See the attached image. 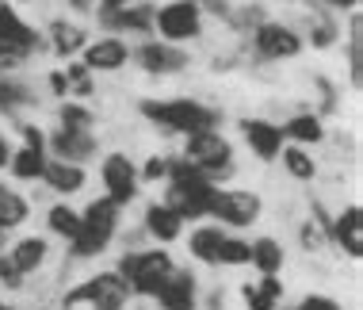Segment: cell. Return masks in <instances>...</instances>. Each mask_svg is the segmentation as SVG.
<instances>
[{"mask_svg": "<svg viewBox=\"0 0 363 310\" xmlns=\"http://www.w3.org/2000/svg\"><path fill=\"white\" fill-rule=\"evenodd\" d=\"M119 211H123V207H115L107 196H104V199H92V203L81 211V230H77V238L69 241L77 260L96 257V253H104V249L111 245L115 230H119Z\"/></svg>", "mask_w": 363, "mask_h": 310, "instance_id": "cell-3", "label": "cell"}, {"mask_svg": "<svg viewBox=\"0 0 363 310\" xmlns=\"http://www.w3.org/2000/svg\"><path fill=\"white\" fill-rule=\"evenodd\" d=\"M222 241H225V230L222 226H199V230H191L188 249H191L195 260H203V265H218Z\"/></svg>", "mask_w": 363, "mask_h": 310, "instance_id": "cell-24", "label": "cell"}, {"mask_svg": "<svg viewBox=\"0 0 363 310\" xmlns=\"http://www.w3.org/2000/svg\"><path fill=\"white\" fill-rule=\"evenodd\" d=\"M180 230H184V218L176 215L172 207H164V203H150V207H145V234L157 238L161 245L176 241V238H180Z\"/></svg>", "mask_w": 363, "mask_h": 310, "instance_id": "cell-18", "label": "cell"}, {"mask_svg": "<svg viewBox=\"0 0 363 310\" xmlns=\"http://www.w3.org/2000/svg\"><path fill=\"white\" fill-rule=\"evenodd\" d=\"M161 310H195L199 306V284L188 268H172V276L161 284V292L153 295Z\"/></svg>", "mask_w": 363, "mask_h": 310, "instance_id": "cell-13", "label": "cell"}, {"mask_svg": "<svg viewBox=\"0 0 363 310\" xmlns=\"http://www.w3.org/2000/svg\"><path fill=\"white\" fill-rule=\"evenodd\" d=\"M19 65V57L12 54V50H4V46H0V77H8Z\"/></svg>", "mask_w": 363, "mask_h": 310, "instance_id": "cell-43", "label": "cell"}, {"mask_svg": "<svg viewBox=\"0 0 363 310\" xmlns=\"http://www.w3.org/2000/svg\"><path fill=\"white\" fill-rule=\"evenodd\" d=\"M126 4H130V0H100V8H96V16H100V27H107V23H111V19L119 16Z\"/></svg>", "mask_w": 363, "mask_h": 310, "instance_id": "cell-39", "label": "cell"}, {"mask_svg": "<svg viewBox=\"0 0 363 310\" xmlns=\"http://www.w3.org/2000/svg\"><path fill=\"white\" fill-rule=\"evenodd\" d=\"M0 310H12V306H8V303H0Z\"/></svg>", "mask_w": 363, "mask_h": 310, "instance_id": "cell-49", "label": "cell"}, {"mask_svg": "<svg viewBox=\"0 0 363 310\" xmlns=\"http://www.w3.org/2000/svg\"><path fill=\"white\" fill-rule=\"evenodd\" d=\"M0 46H4V50H12L19 62H27V57L43 46V35H38L31 23H23L16 8L0 4Z\"/></svg>", "mask_w": 363, "mask_h": 310, "instance_id": "cell-11", "label": "cell"}, {"mask_svg": "<svg viewBox=\"0 0 363 310\" xmlns=\"http://www.w3.org/2000/svg\"><path fill=\"white\" fill-rule=\"evenodd\" d=\"M279 153H283V169H287L294 180H313L318 177V161H313L302 146H283Z\"/></svg>", "mask_w": 363, "mask_h": 310, "instance_id": "cell-30", "label": "cell"}, {"mask_svg": "<svg viewBox=\"0 0 363 310\" xmlns=\"http://www.w3.org/2000/svg\"><path fill=\"white\" fill-rule=\"evenodd\" d=\"M126 303H130V292L119 272H100L77 284L73 292H65L62 310H126Z\"/></svg>", "mask_w": 363, "mask_h": 310, "instance_id": "cell-6", "label": "cell"}, {"mask_svg": "<svg viewBox=\"0 0 363 310\" xmlns=\"http://www.w3.org/2000/svg\"><path fill=\"white\" fill-rule=\"evenodd\" d=\"M0 284L12 287V292H19V287H23V272H19V268H16L8 257H0Z\"/></svg>", "mask_w": 363, "mask_h": 310, "instance_id": "cell-38", "label": "cell"}, {"mask_svg": "<svg viewBox=\"0 0 363 310\" xmlns=\"http://www.w3.org/2000/svg\"><path fill=\"white\" fill-rule=\"evenodd\" d=\"M8 157H12V150H8L4 134H0V169H4V165H8Z\"/></svg>", "mask_w": 363, "mask_h": 310, "instance_id": "cell-47", "label": "cell"}, {"mask_svg": "<svg viewBox=\"0 0 363 310\" xmlns=\"http://www.w3.org/2000/svg\"><path fill=\"white\" fill-rule=\"evenodd\" d=\"M184 161L207 180H225L233 177V146L222 131H199L184 146Z\"/></svg>", "mask_w": 363, "mask_h": 310, "instance_id": "cell-5", "label": "cell"}, {"mask_svg": "<svg viewBox=\"0 0 363 310\" xmlns=\"http://www.w3.org/2000/svg\"><path fill=\"white\" fill-rule=\"evenodd\" d=\"M23 104H35L31 89H27V84H19V81L0 77V111H16V108H23Z\"/></svg>", "mask_w": 363, "mask_h": 310, "instance_id": "cell-33", "label": "cell"}, {"mask_svg": "<svg viewBox=\"0 0 363 310\" xmlns=\"http://www.w3.org/2000/svg\"><path fill=\"white\" fill-rule=\"evenodd\" d=\"M172 257L164 253V249H142V253H126L119 260V279L126 284V292L130 295H145L153 299L157 292H161V284L172 276Z\"/></svg>", "mask_w": 363, "mask_h": 310, "instance_id": "cell-4", "label": "cell"}, {"mask_svg": "<svg viewBox=\"0 0 363 310\" xmlns=\"http://www.w3.org/2000/svg\"><path fill=\"white\" fill-rule=\"evenodd\" d=\"M153 12H157V8L150 4V0H130V4H126L123 12L104 27V31H134V35H150V31H153Z\"/></svg>", "mask_w": 363, "mask_h": 310, "instance_id": "cell-19", "label": "cell"}, {"mask_svg": "<svg viewBox=\"0 0 363 310\" xmlns=\"http://www.w3.org/2000/svg\"><path fill=\"white\" fill-rule=\"evenodd\" d=\"M43 180L50 184V192L57 196H73L84 188V165H69V161H46Z\"/></svg>", "mask_w": 363, "mask_h": 310, "instance_id": "cell-20", "label": "cell"}, {"mask_svg": "<svg viewBox=\"0 0 363 310\" xmlns=\"http://www.w3.org/2000/svg\"><path fill=\"white\" fill-rule=\"evenodd\" d=\"M23 146H31V150H46V134L38 131V127H31V123H23Z\"/></svg>", "mask_w": 363, "mask_h": 310, "instance_id": "cell-41", "label": "cell"}, {"mask_svg": "<svg viewBox=\"0 0 363 310\" xmlns=\"http://www.w3.org/2000/svg\"><path fill=\"white\" fill-rule=\"evenodd\" d=\"M241 134L249 142V150L257 153L260 161H276L283 150V131L268 119H241Z\"/></svg>", "mask_w": 363, "mask_h": 310, "instance_id": "cell-16", "label": "cell"}, {"mask_svg": "<svg viewBox=\"0 0 363 310\" xmlns=\"http://www.w3.org/2000/svg\"><path fill=\"white\" fill-rule=\"evenodd\" d=\"M69 4L77 8V12H88V8H92V0H69Z\"/></svg>", "mask_w": 363, "mask_h": 310, "instance_id": "cell-48", "label": "cell"}, {"mask_svg": "<svg viewBox=\"0 0 363 310\" xmlns=\"http://www.w3.org/2000/svg\"><path fill=\"white\" fill-rule=\"evenodd\" d=\"M333 238H337V245L345 249L352 260L363 257V211L356 207V203L333 218Z\"/></svg>", "mask_w": 363, "mask_h": 310, "instance_id": "cell-17", "label": "cell"}, {"mask_svg": "<svg viewBox=\"0 0 363 310\" xmlns=\"http://www.w3.org/2000/svg\"><path fill=\"white\" fill-rule=\"evenodd\" d=\"M321 241H325V234H321L318 226H302V245H306L310 253H318V249H321Z\"/></svg>", "mask_w": 363, "mask_h": 310, "instance_id": "cell-42", "label": "cell"}, {"mask_svg": "<svg viewBox=\"0 0 363 310\" xmlns=\"http://www.w3.org/2000/svg\"><path fill=\"white\" fill-rule=\"evenodd\" d=\"M252 50H257V57H264V62H283V57H294L302 50V38L294 27L264 19V23L252 27Z\"/></svg>", "mask_w": 363, "mask_h": 310, "instance_id": "cell-10", "label": "cell"}, {"mask_svg": "<svg viewBox=\"0 0 363 310\" xmlns=\"http://www.w3.org/2000/svg\"><path fill=\"white\" fill-rule=\"evenodd\" d=\"M65 81H69V96H92V73L81 62L65 65Z\"/></svg>", "mask_w": 363, "mask_h": 310, "instance_id": "cell-35", "label": "cell"}, {"mask_svg": "<svg viewBox=\"0 0 363 310\" xmlns=\"http://www.w3.org/2000/svg\"><path fill=\"white\" fill-rule=\"evenodd\" d=\"M348 73H352V84L359 89L363 81V19L352 16V27H348Z\"/></svg>", "mask_w": 363, "mask_h": 310, "instance_id": "cell-31", "label": "cell"}, {"mask_svg": "<svg viewBox=\"0 0 363 310\" xmlns=\"http://www.w3.org/2000/svg\"><path fill=\"white\" fill-rule=\"evenodd\" d=\"M4 257L12 260V265H16L23 276H31V272H38V268L46 265V241L38 238V234H31V238H19V241H16L12 249H8Z\"/></svg>", "mask_w": 363, "mask_h": 310, "instance_id": "cell-21", "label": "cell"}, {"mask_svg": "<svg viewBox=\"0 0 363 310\" xmlns=\"http://www.w3.org/2000/svg\"><path fill=\"white\" fill-rule=\"evenodd\" d=\"M169 161H172V157H161V153H157V157L145 161V169L138 172V177H142V180H169Z\"/></svg>", "mask_w": 363, "mask_h": 310, "instance_id": "cell-37", "label": "cell"}, {"mask_svg": "<svg viewBox=\"0 0 363 310\" xmlns=\"http://www.w3.org/2000/svg\"><path fill=\"white\" fill-rule=\"evenodd\" d=\"M211 218H222V226H252L260 218V196L245 188H218L211 203Z\"/></svg>", "mask_w": 363, "mask_h": 310, "instance_id": "cell-8", "label": "cell"}, {"mask_svg": "<svg viewBox=\"0 0 363 310\" xmlns=\"http://www.w3.org/2000/svg\"><path fill=\"white\" fill-rule=\"evenodd\" d=\"M142 115L157 131L184 134V138H191L199 131H214L222 123V115L199 100H142Z\"/></svg>", "mask_w": 363, "mask_h": 310, "instance_id": "cell-1", "label": "cell"}, {"mask_svg": "<svg viewBox=\"0 0 363 310\" xmlns=\"http://www.w3.org/2000/svg\"><path fill=\"white\" fill-rule=\"evenodd\" d=\"M283 138H291V142H298V146H318L321 138H325V127H321V115H313V111H298V115H291L287 123H283Z\"/></svg>", "mask_w": 363, "mask_h": 310, "instance_id": "cell-22", "label": "cell"}, {"mask_svg": "<svg viewBox=\"0 0 363 310\" xmlns=\"http://www.w3.org/2000/svg\"><path fill=\"white\" fill-rule=\"evenodd\" d=\"M245 306L249 310H279V299H283V279L276 276H260L257 284H245Z\"/></svg>", "mask_w": 363, "mask_h": 310, "instance_id": "cell-23", "label": "cell"}, {"mask_svg": "<svg viewBox=\"0 0 363 310\" xmlns=\"http://www.w3.org/2000/svg\"><path fill=\"white\" fill-rule=\"evenodd\" d=\"M134 62L142 65L150 77H172L180 70H188V54L180 50V46L172 43H161V38H150V43H142L138 50H134Z\"/></svg>", "mask_w": 363, "mask_h": 310, "instance_id": "cell-12", "label": "cell"}, {"mask_svg": "<svg viewBox=\"0 0 363 310\" xmlns=\"http://www.w3.org/2000/svg\"><path fill=\"white\" fill-rule=\"evenodd\" d=\"M153 27L161 31V43H191L203 35V8L195 0H172L153 12Z\"/></svg>", "mask_w": 363, "mask_h": 310, "instance_id": "cell-7", "label": "cell"}, {"mask_svg": "<svg viewBox=\"0 0 363 310\" xmlns=\"http://www.w3.org/2000/svg\"><path fill=\"white\" fill-rule=\"evenodd\" d=\"M218 265H249V241H241V238H230V234H225L222 253H218Z\"/></svg>", "mask_w": 363, "mask_h": 310, "instance_id": "cell-36", "label": "cell"}, {"mask_svg": "<svg viewBox=\"0 0 363 310\" xmlns=\"http://www.w3.org/2000/svg\"><path fill=\"white\" fill-rule=\"evenodd\" d=\"M50 92L54 96H69V81H65V73H50Z\"/></svg>", "mask_w": 363, "mask_h": 310, "instance_id": "cell-44", "label": "cell"}, {"mask_svg": "<svg viewBox=\"0 0 363 310\" xmlns=\"http://www.w3.org/2000/svg\"><path fill=\"white\" fill-rule=\"evenodd\" d=\"M337 23L333 19H325V16H313V23H310V43L318 46V50H325V46H333L337 43Z\"/></svg>", "mask_w": 363, "mask_h": 310, "instance_id": "cell-34", "label": "cell"}, {"mask_svg": "<svg viewBox=\"0 0 363 310\" xmlns=\"http://www.w3.org/2000/svg\"><path fill=\"white\" fill-rule=\"evenodd\" d=\"M294 310H340V303H337V299H329V295H306Z\"/></svg>", "mask_w": 363, "mask_h": 310, "instance_id": "cell-40", "label": "cell"}, {"mask_svg": "<svg viewBox=\"0 0 363 310\" xmlns=\"http://www.w3.org/2000/svg\"><path fill=\"white\" fill-rule=\"evenodd\" d=\"M130 62V46L123 38H100V43H88L84 46V70L88 73H115Z\"/></svg>", "mask_w": 363, "mask_h": 310, "instance_id": "cell-15", "label": "cell"}, {"mask_svg": "<svg viewBox=\"0 0 363 310\" xmlns=\"http://www.w3.org/2000/svg\"><path fill=\"white\" fill-rule=\"evenodd\" d=\"M46 35H50V50H54L57 57H73V54H81L84 46H88V38H84L81 27L65 23V19H54Z\"/></svg>", "mask_w": 363, "mask_h": 310, "instance_id": "cell-25", "label": "cell"}, {"mask_svg": "<svg viewBox=\"0 0 363 310\" xmlns=\"http://www.w3.org/2000/svg\"><path fill=\"white\" fill-rule=\"evenodd\" d=\"M325 4H329V8H345V12H352V8L359 4V0H325Z\"/></svg>", "mask_w": 363, "mask_h": 310, "instance_id": "cell-46", "label": "cell"}, {"mask_svg": "<svg viewBox=\"0 0 363 310\" xmlns=\"http://www.w3.org/2000/svg\"><path fill=\"white\" fill-rule=\"evenodd\" d=\"M195 4H199V8L207 4L211 12H218V16H230V4H225V0H195Z\"/></svg>", "mask_w": 363, "mask_h": 310, "instance_id": "cell-45", "label": "cell"}, {"mask_svg": "<svg viewBox=\"0 0 363 310\" xmlns=\"http://www.w3.org/2000/svg\"><path fill=\"white\" fill-rule=\"evenodd\" d=\"M46 150H31V146H19L12 157H8V169H12L16 180H43V169H46Z\"/></svg>", "mask_w": 363, "mask_h": 310, "instance_id": "cell-27", "label": "cell"}, {"mask_svg": "<svg viewBox=\"0 0 363 310\" xmlns=\"http://www.w3.org/2000/svg\"><path fill=\"white\" fill-rule=\"evenodd\" d=\"M46 146L54 150V161H69V165H84L96 157V150H100V142H96L92 131H57Z\"/></svg>", "mask_w": 363, "mask_h": 310, "instance_id": "cell-14", "label": "cell"}, {"mask_svg": "<svg viewBox=\"0 0 363 310\" xmlns=\"http://www.w3.org/2000/svg\"><path fill=\"white\" fill-rule=\"evenodd\" d=\"M27 222V199L16 196L8 184H0V226L4 230H16Z\"/></svg>", "mask_w": 363, "mask_h": 310, "instance_id": "cell-28", "label": "cell"}, {"mask_svg": "<svg viewBox=\"0 0 363 310\" xmlns=\"http://www.w3.org/2000/svg\"><path fill=\"white\" fill-rule=\"evenodd\" d=\"M249 265L260 268V276H276L283 268V245L276 238H257L249 241Z\"/></svg>", "mask_w": 363, "mask_h": 310, "instance_id": "cell-26", "label": "cell"}, {"mask_svg": "<svg viewBox=\"0 0 363 310\" xmlns=\"http://www.w3.org/2000/svg\"><path fill=\"white\" fill-rule=\"evenodd\" d=\"M214 180H207L203 172H195L184 157L169 161V196H164V207H172L180 218H203L211 215L214 203Z\"/></svg>", "mask_w": 363, "mask_h": 310, "instance_id": "cell-2", "label": "cell"}, {"mask_svg": "<svg viewBox=\"0 0 363 310\" xmlns=\"http://www.w3.org/2000/svg\"><path fill=\"white\" fill-rule=\"evenodd\" d=\"M100 177H104V188H107V199L115 203V207H126V203L138 199V169H134V161L126 157V153H107L104 165H100Z\"/></svg>", "mask_w": 363, "mask_h": 310, "instance_id": "cell-9", "label": "cell"}, {"mask_svg": "<svg viewBox=\"0 0 363 310\" xmlns=\"http://www.w3.org/2000/svg\"><path fill=\"white\" fill-rule=\"evenodd\" d=\"M57 119H62L65 131H92L96 127V115L88 111L84 104H77V100H65L62 111H57Z\"/></svg>", "mask_w": 363, "mask_h": 310, "instance_id": "cell-32", "label": "cell"}, {"mask_svg": "<svg viewBox=\"0 0 363 310\" xmlns=\"http://www.w3.org/2000/svg\"><path fill=\"white\" fill-rule=\"evenodd\" d=\"M46 226H50L57 238L73 241L77 230H81V211H73V207H65V203H57V207L46 211Z\"/></svg>", "mask_w": 363, "mask_h": 310, "instance_id": "cell-29", "label": "cell"}]
</instances>
